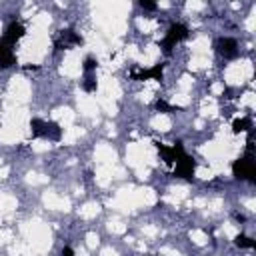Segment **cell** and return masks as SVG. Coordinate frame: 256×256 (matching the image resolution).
Listing matches in <instances>:
<instances>
[{
  "label": "cell",
  "instance_id": "6da1fadb",
  "mask_svg": "<svg viewBox=\"0 0 256 256\" xmlns=\"http://www.w3.org/2000/svg\"><path fill=\"white\" fill-rule=\"evenodd\" d=\"M30 130H32L34 138H44V140H52V142H58L62 138V128L52 120L32 118L30 120Z\"/></svg>",
  "mask_w": 256,
  "mask_h": 256
},
{
  "label": "cell",
  "instance_id": "7a4b0ae2",
  "mask_svg": "<svg viewBox=\"0 0 256 256\" xmlns=\"http://www.w3.org/2000/svg\"><path fill=\"white\" fill-rule=\"evenodd\" d=\"M232 174H234V178H238V180L254 182V180H256V166H254L252 154H246V156L234 160V162H232Z\"/></svg>",
  "mask_w": 256,
  "mask_h": 256
},
{
  "label": "cell",
  "instance_id": "3957f363",
  "mask_svg": "<svg viewBox=\"0 0 256 256\" xmlns=\"http://www.w3.org/2000/svg\"><path fill=\"white\" fill-rule=\"evenodd\" d=\"M184 38H188V26H184V24H180V22L172 24V26L168 28L164 40H162V50H164L166 54H170L172 48H174L178 42H182Z\"/></svg>",
  "mask_w": 256,
  "mask_h": 256
},
{
  "label": "cell",
  "instance_id": "277c9868",
  "mask_svg": "<svg viewBox=\"0 0 256 256\" xmlns=\"http://www.w3.org/2000/svg\"><path fill=\"white\" fill-rule=\"evenodd\" d=\"M82 44H84V38L72 28L60 30V34L54 38V50H68L72 46H82Z\"/></svg>",
  "mask_w": 256,
  "mask_h": 256
},
{
  "label": "cell",
  "instance_id": "5b68a950",
  "mask_svg": "<svg viewBox=\"0 0 256 256\" xmlns=\"http://www.w3.org/2000/svg\"><path fill=\"white\" fill-rule=\"evenodd\" d=\"M194 170H196V160L190 154H180L176 160V168H174V176L176 178H184V180H192L194 178Z\"/></svg>",
  "mask_w": 256,
  "mask_h": 256
},
{
  "label": "cell",
  "instance_id": "8992f818",
  "mask_svg": "<svg viewBox=\"0 0 256 256\" xmlns=\"http://www.w3.org/2000/svg\"><path fill=\"white\" fill-rule=\"evenodd\" d=\"M214 48H216V52H218L222 58H226V60H232V58L238 56V42H236L234 38H230V36H220V38L216 40Z\"/></svg>",
  "mask_w": 256,
  "mask_h": 256
},
{
  "label": "cell",
  "instance_id": "52a82bcc",
  "mask_svg": "<svg viewBox=\"0 0 256 256\" xmlns=\"http://www.w3.org/2000/svg\"><path fill=\"white\" fill-rule=\"evenodd\" d=\"M26 34V28H24V24H20V22H10L8 26H6V30H4V34H2V44H6V46H14L22 36Z\"/></svg>",
  "mask_w": 256,
  "mask_h": 256
},
{
  "label": "cell",
  "instance_id": "ba28073f",
  "mask_svg": "<svg viewBox=\"0 0 256 256\" xmlns=\"http://www.w3.org/2000/svg\"><path fill=\"white\" fill-rule=\"evenodd\" d=\"M162 70H164V64H156L148 70H140V72H132V78L134 80H156L160 82L162 80Z\"/></svg>",
  "mask_w": 256,
  "mask_h": 256
},
{
  "label": "cell",
  "instance_id": "9c48e42d",
  "mask_svg": "<svg viewBox=\"0 0 256 256\" xmlns=\"http://www.w3.org/2000/svg\"><path fill=\"white\" fill-rule=\"evenodd\" d=\"M12 64H16V54L12 46H6L0 42V68H10Z\"/></svg>",
  "mask_w": 256,
  "mask_h": 256
},
{
  "label": "cell",
  "instance_id": "30bf717a",
  "mask_svg": "<svg viewBox=\"0 0 256 256\" xmlns=\"http://www.w3.org/2000/svg\"><path fill=\"white\" fill-rule=\"evenodd\" d=\"M250 128H252L250 118H236V120L232 122V132H234V134L246 132V130H250Z\"/></svg>",
  "mask_w": 256,
  "mask_h": 256
},
{
  "label": "cell",
  "instance_id": "8fae6325",
  "mask_svg": "<svg viewBox=\"0 0 256 256\" xmlns=\"http://www.w3.org/2000/svg\"><path fill=\"white\" fill-rule=\"evenodd\" d=\"M82 88H84L86 92H94V90L98 88V82H96V76H94V72H90V74H84V80H82Z\"/></svg>",
  "mask_w": 256,
  "mask_h": 256
},
{
  "label": "cell",
  "instance_id": "7c38bea8",
  "mask_svg": "<svg viewBox=\"0 0 256 256\" xmlns=\"http://www.w3.org/2000/svg\"><path fill=\"white\" fill-rule=\"evenodd\" d=\"M234 244L238 246V248H254V240L250 238V236H244V234H238L236 238H234Z\"/></svg>",
  "mask_w": 256,
  "mask_h": 256
},
{
  "label": "cell",
  "instance_id": "4fadbf2b",
  "mask_svg": "<svg viewBox=\"0 0 256 256\" xmlns=\"http://www.w3.org/2000/svg\"><path fill=\"white\" fill-rule=\"evenodd\" d=\"M154 108H156L158 112H164V114H170V112L180 110V108H174L172 104H168L166 100H156V102H154Z\"/></svg>",
  "mask_w": 256,
  "mask_h": 256
},
{
  "label": "cell",
  "instance_id": "5bb4252c",
  "mask_svg": "<svg viewBox=\"0 0 256 256\" xmlns=\"http://www.w3.org/2000/svg\"><path fill=\"white\" fill-rule=\"evenodd\" d=\"M96 66H98V60H96V58H92V56H88V58L84 60V74L94 72V70H96Z\"/></svg>",
  "mask_w": 256,
  "mask_h": 256
},
{
  "label": "cell",
  "instance_id": "9a60e30c",
  "mask_svg": "<svg viewBox=\"0 0 256 256\" xmlns=\"http://www.w3.org/2000/svg\"><path fill=\"white\" fill-rule=\"evenodd\" d=\"M140 8H144V10H156V2H150V0H140Z\"/></svg>",
  "mask_w": 256,
  "mask_h": 256
},
{
  "label": "cell",
  "instance_id": "2e32d148",
  "mask_svg": "<svg viewBox=\"0 0 256 256\" xmlns=\"http://www.w3.org/2000/svg\"><path fill=\"white\" fill-rule=\"evenodd\" d=\"M60 254H62V256H74V250H72V248H70V246H64V248H62V252H60Z\"/></svg>",
  "mask_w": 256,
  "mask_h": 256
}]
</instances>
